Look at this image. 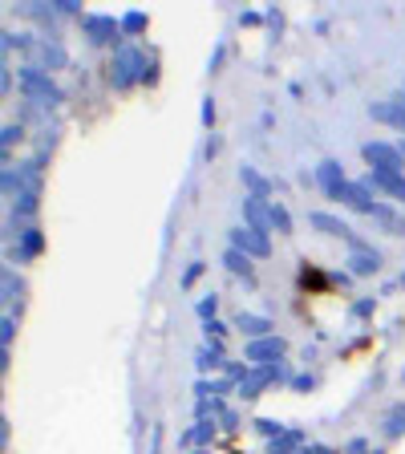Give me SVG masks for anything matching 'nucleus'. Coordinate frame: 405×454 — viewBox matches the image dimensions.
<instances>
[{
    "label": "nucleus",
    "mask_w": 405,
    "mask_h": 454,
    "mask_svg": "<svg viewBox=\"0 0 405 454\" xmlns=\"http://www.w3.org/2000/svg\"><path fill=\"white\" fill-rule=\"evenodd\" d=\"M21 89H25L28 101H37V106H57L61 101V89L49 82V73L37 70V65H25L21 70Z\"/></svg>",
    "instance_id": "1"
},
{
    "label": "nucleus",
    "mask_w": 405,
    "mask_h": 454,
    "mask_svg": "<svg viewBox=\"0 0 405 454\" xmlns=\"http://www.w3.org/2000/svg\"><path fill=\"white\" fill-rule=\"evenodd\" d=\"M365 162H369V170H401L405 158L397 146H389V142H365L361 146Z\"/></svg>",
    "instance_id": "2"
},
{
    "label": "nucleus",
    "mask_w": 405,
    "mask_h": 454,
    "mask_svg": "<svg viewBox=\"0 0 405 454\" xmlns=\"http://www.w3.org/2000/svg\"><path fill=\"white\" fill-rule=\"evenodd\" d=\"M361 187H369V191H385L389 199L405 203V175L401 170H369V175L361 179Z\"/></svg>",
    "instance_id": "3"
},
{
    "label": "nucleus",
    "mask_w": 405,
    "mask_h": 454,
    "mask_svg": "<svg viewBox=\"0 0 405 454\" xmlns=\"http://www.w3.org/2000/svg\"><path fill=\"white\" fill-rule=\"evenodd\" d=\"M142 65H146V61H142L138 49H118V57H113V85H118V89L134 85Z\"/></svg>",
    "instance_id": "4"
},
{
    "label": "nucleus",
    "mask_w": 405,
    "mask_h": 454,
    "mask_svg": "<svg viewBox=\"0 0 405 454\" xmlns=\"http://www.w3.org/2000/svg\"><path fill=\"white\" fill-rule=\"evenodd\" d=\"M231 248L243 255H267L272 252V240H267L264 231H255V227H235L231 231Z\"/></svg>",
    "instance_id": "5"
},
{
    "label": "nucleus",
    "mask_w": 405,
    "mask_h": 454,
    "mask_svg": "<svg viewBox=\"0 0 405 454\" xmlns=\"http://www.w3.org/2000/svg\"><path fill=\"white\" fill-rule=\"evenodd\" d=\"M333 199H340L345 207H353V211H361V215H373V207H377L373 191H369V187H361V183H345Z\"/></svg>",
    "instance_id": "6"
},
{
    "label": "nucleus",
    "mask_w": 405,
    "mask_h": 454,
    "mask_svg": "<svg viewBox=\"0 0 405 454\" xmlns=\"http://www.w3.org/2000/svg\"><path fill=\"white\" fill-rule=\"evenodd\" d=\"M284 377V369L279 365H264V369H252L243 382H239V394L243 397H260V389H267L272 382H279Z\"/></svg>",
    "instance_id": "7"
},
{
    "label": "nucleus",
    "mask_w": 405,
    "mask_h": 454,
    "mask_svg": "<svg viewBox=\"0 0 405 454\" xmlns=\"http://www.w3.org/2000/svg\"><path fill=\"white\" fill-rule=\"evenodd\" d=\"M243 219H248V227H255V231H272V203H264L260 195H248L243 199Z\"/></svg>",
    "instance_id": "8"
},
{
    "label": "nucleus",
    "mask_w": 405,
    "mask_h": 454,
    "mask_svg": "<svg viewBox=\"0 0 405 454\" xmlns=\"http://www.w3.org/2000/svg\"><path fill=\"white\" fill-rule=\"evenodd\" d=\"M340 280H333V276H324L316 264H304L300 268V292H308V297H321V292H333Z\"/></svg>",
    "instance_id": "9"
},
{
    "label": "nucleus",
    "mask_w": 405,
    "mask_h": 454,
    "mask_svg": "<svg viewBox=\"0 0 405 454\" xmlns=\"http://www.w3.org/2000/svg\"><path fill=\"white\" fill-rule=\"evenodd\" d=\"M369 118H373V122H385V126H393V130H401L405 134V106L401 101H373V106H369Z\"/></svg>",
    "instance_id": "10"
},
{
    "label": "nucleus",
    "mask_w": 405,
    "mask_h": 454,
    "mask_svg": "<svg viewBox=\"0 0 405 454\" xmlns=\"http://www.w3.org/2000/svg\"><path fill=\"white\" fill-rule=\"evenodd\" d=\"M276 357H284V340L279 337H264V340H252V345H248V361H255L260 369L272 365Z\"/></svg>",
    "instance_id": "11"
},
{
    "label": "nucleus",
    "mask_w": 405,
    "mask_h": 454,
    "mask_svg": "<svg viewBox=\"0 0 405 454\" xmlns=\"http://www.w3.org/2000/svg\"><path fill=\"white\" fill-rule=\"evenodd\" d=\"M82 25H85V33H89V41H94V45L113 41V37H118V28H122L113 16H85Z\"/></svg>",
    "instance_id": "12"
},
{
    "label": "nucleus",
    "mask_w": 405,
    "mask_h": 454,
    "mask_svg": "<svg viewBox=\"0 0 405 454\" xmlns=\"http://www.w3.org/2000/svg\"><path fill=\"white\" fill-rule=\"evenodd\" d=\"M369 219H373V223H377L381 231H385V236H405V215L389 211V207H385V203H377V207H373V215H369Z\"/></svg>",
    "instance_id": "13"
},
{
    "label": "nucleus",
    "mask_w": 405,
    "mask_h": 454,
    "mask_svg": "<svg viewBox=\"0 0 405 454\" xmlns=\"http://www.w3.org/2000/svg\"><path fill=\"white\" fill-rule=\"evenodd\" d=\"M316 183H321L324 191H328V195H336V191H340V187L349 183V179L340 175V162H333V158H324L321 167H316Z\"/></svg>",
    "instance_id": "14"
},
{
    "label": "nucleus",
    "mask_w": 405,
    "mask_h": 454,
    "mask_svg": "<svg viewBox=\"0 0 405 454\" xmlns=\"http://www.w3.org/2000/svg\"><path fill=\"white\" fill-rule=\"evenodd\" d=\"M235 328H239V333H248L252 340L272 337V321H267V316H252V312H239V316H235Z\"/></svg>",
    "instance_id": "15"
},
{
    "label": "nucleus",
    "mask_w": 405,
    "mask_h": 454,
    "mask_svg": "<svg viewBox=\"0 0 405 454\" xmlns=\"http://www.w3.org/2000/svg\"><path fill=\"white\" fill-rule=\"evenodd\" d=\"M33 53H37V70H61L65 65V53H61V45H45V41H33Z\"/></svg>",
    "instance_id": "16"
},
{
    "label": "nucleus",
    "mask_w": 405,
    "mask_h": 454,
    "mask_svg": "<svg viewBox=\"0 0 405 454\" xmlns=\"http://www.w3.org/2000/svg\"><path fill=\"white\" fill-rule=\"evenodd\" d=\"M381 268V255L377 252H353L349 255V272L353 276H373Z\"/></svg>",
    "instance_id": "17"
},
{
    "label": "nucleus",
    "mask_w": 405,
    "mask_h": 454,
    "mask_svg": "<svg viewBox=\"0 0 405 454\" xmlns=\"http://www.w3.org/2000/svg\"><path fill=\"white\" fill-rule=\"evenodd\" d=\"M223 264H227V272H235V276H243V280H252V276H255V272H252V255L235 252V248H227V252H223Z\"/></svg>",
    "instance_id": "18"
},
{
    "label": "nucleus",
    "mask_w": 405,
    "mask_h": 454,
    "mask_svg": "<svg viewBox=\"0 0 405 454\" xmlns=\"http://www.w3.org/2000/svg\"><path fill=\"white\" fill-rule=\"evenodd\" d=\"M239 179H243L248 187H252V191H255L260 199H267V195H272V187H279V183H267V179H264V175H260L255 167H239Z\"/></svg>",
    "instance_id": "19"
},
{
    "label": "nucleus",
    "mask_w": 405,
    "mask_h": 454,
    "mask_svg": "<svg viewBox=\"0 0 405 454\" xmlns=\"http://www.w3.org/2000/svg\"><path fill=\"white\" fill-rule=\"evenodd\" d=\"M41 231L37 227H28V231H21V248H16V260H28V255H37L41 252Z\"/></svg>",
    "instance_id": "20"
},
{
    "label": "nucleus",
    "mask_w": 405,
    "mask_h": 454,
    "mask_svg": "<svg viewBox=\"0 0 405 454\" xmlns=\"http://www.w3.org/2000/svg\"><path fill=\"white\" fill-rule=\"evenodd\" d=\"M272 227H276L279 236H292V215H288V207L276 203V199H272Z\"/></svg>",
    "instance_id": "21"
},
{
    "label": "nucleus",
    "mask_w": 405,
    "mask_h": 454,
    "mask_svg": "<svg viewBox=\"0 0 405 454\" xmlns=\"http://www.w3.org/2000/svg\"><path fill=\"white\" fill-rule=\"evenodd\" d=\"M381 430H385L389 438H397V434L405 430V406H393V410L385 414V426H381Z\"/></svg>",
    "instance_id": "22"
},
{
    "label": "nucleus",
    "mask_w": 405,
    "mask_h": 454,
    "mask_svg": "<svg viewBox=\"0 0 405 454\" xmlns=\"http://www.w3.org/2000/svg\"><path fill=\"white\" fill-rule=\"evenodd\" d=\"M223 365V349L211 345V349H199V369H219Z\"/></svg>",
    "instance_id": "23"
},
{
    "label": "nucleus",
    "mask_w": 405,
    "mask_h": 454,
    "mask_svg": "<svg viewBox=\"0 0 405 454\" xmlns=\"http://www.w3.org/2000/svg\"><path fill=\"white\" fill-rule=\"evenodd\" d=\"M296 442H300V430H292V434H284L279 442H272V454H288Z\"/></svg>",
    "instance_id": "24"
},
{
    "label": "nucleus",
    "mask_w": 405,
    "mask_h": 454,
    "mask_svg": "<svg viewBox=\"0 0 405 454\" xmlns=\"http://www.w3.org/2000/svg\"><path fill=\"white\" fill-rule=\"evenodd\" d=\"M122 28H126V33H142V28H146V16H142V13H126V16H122Z\"/></svg>",
    "instance_id": "25"
},
{
    "label": "nucleus",
    "mask_w": 405,
    "mask_h": 454,
    "mask_svg": "<svg viewBox=\"0 0 405 454\" xmlns=\"http://www.w3.org/2000/svg\"><path fill=\"white\" fill-rule=\"evenodd\" d=\"M215 309H219V300H215V297L199 300V316H203V321H215Z\"/></svg>",
    "instance_id": "26"
},
{
    "label": "nucleus",
    "mask_w": 405,
    "mask_h": 454,
    "mask_svg": "<svg viewBox=\"0 0 405 454\" xmlns=\"http://www.w3.org/2000/svg\"><path fill=\"white\" fill-rule=\"evenodd\" d=\"M199 272H203V264H191V268H187V276H182V288H191V284L199 280Z\"/></svg>",
    "instance_id": "27"
},
{
    "label": "nucleus",
    "mask_w": 405,
    "mask_h": 454,
    "mask_svg": "<svg viewBox=\"0 0 405 454\" xmlns=\"http://www.w3.org/2000/svg\"><path fill=\"white\" fill-rule=\"evenodd\" d=\"M369 312H373V300H357L353 304V316H369Z\"/></svg>",
    "instance_id": "28"
},
{
    "label": "nucleus",
    "mask_w": 405,
    "mask_h": 454,
    "mask_svg": "<svg viewBox=\"0 0 405 454\" xmlns=\"http://www.w3.org/2000/svg\"><path fill=\"white\" fill-rule=\"evenodd\" d=\"M255 426H260V434H279V430H284V426L267 422V418H260V422H255Z\"/></svg>",
    "instance_id": "29"
},
{
    "label": "nucleus",
    "mask_w": 405,
    "mask_h": 454,
    "mask_svg": "<svg viewBox=\"0 0 405 454\" xmlns=\"http://www.w3.org/2000/svg\"><path fill=\"white\" fill-rule=\"evenodd\" d=\"M203 328H207V340H211V337H215V340L223 337V325H219V321H207Z\"/></svg>",
    "instance_id": "30"
},
{
    "label": "nucleus",
    "mask_w": 405,
    "mask_h": 454,
    "mask_svg": "<svg viewBox=\"0 0 405 454\" xmlns=\"http://www.w3.org/2000/svg\"><path fill=\"white\" fill-rule=\"evenodd\" d=\"M292 385H296V389H312V377H308V373H300V377H292Z\"/></svg>",
    "instance_id": "31"
},
{
    "label": "nucleus",
    "mask_w": 405,
    "mask_h": 454,
    "mask_svg": "<svg viewBox=\"0 0 405 454\" xmlns=\"http://www.w3.org/2000/svg\"><path fill=\"white\" fill-rule=\"evenodd\" d=\"M397 150H401V158H405V142H401V146H397Z\"/></svg>",
    "instance_id": "32"
},
{
    "label": "nucleus",
    "mask_w": 405,
    "mask_h": 454,
    "mask_svg": "<svg viewBox=\"0 0 405 454\" xmlns=\"http://www.w3.org/2000/svg\"><path fill=\"white\" fill-rule=\"evenodd\" d=\"M401 284H405V276H401Z\"/></svg>",
    "instance_id": "33"
},
{
    "label": "nucleus",
    "mask_w": 405,
    "mask_h": 454,
    "mask_svg": "<svg viewBox=\"0 0 405 454\" xmlns=\"http://www.w3.org/2000/svg\"><path fill=\"white\" fill-rule=\"evenodd\" d=\"M373 454H381V450H373Z\"/></svg>",
    "instance_id": "34"
}]
</instances>
